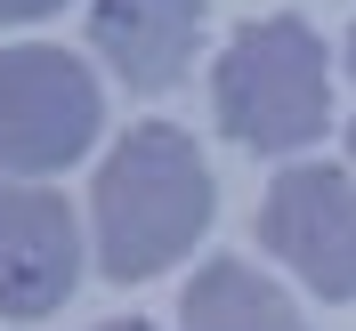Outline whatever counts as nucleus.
<instances>
[{
    "instance_id": "4",
    "label": "nucleus",
    "mask_w": 356,
    "mask_h": 331,
    "mask_svg": "<svg viewBox=\"0 0 356 331\" xmlns=\"http://www.w3.org/2000/svg\"><path fill=\"white\" fill-rule=\"evenodd\" d=\"M259 243L324 299H356V178L291 162L259 202Z\"/></svg>"
},
{
    "instance_id": "3",
    "label": "nucleus",
    "mask_w": 356,
    "mask_h": 331,
    "mask_svg": "<svg viewBox=\"0 0 356 331\" xmlns=\"http://www.w3.org/2000/svg\"><path fill=\"white\" fill-rule=\"evenodd\" d=\"M106 130V97L65 49H0V178H49L89 154Z\"/></svg>"
},
{
    "instance_id": "6",
    "label": "nucleus",
    "mask_w": 356,
    "mask_h": 331,
    "mask_svg": "<svg viewBox=\"0 0 356 331\" xmlns=\"http://www.w3.org/2000/svg\"><path fill=\"white\" fill-rule=\"evenodd\" d=\"M202 0H89V49L130 89H170L195 57Z\"/></svg>"
},
{
    "instance_id": "1",
    "label": "nucleus",
    "mask_w": 356,
    "mask_h": 331,
    "mask_svg": "<svg viewBox=\"0 0 356 331\" xmlns=\"http://www.w3.org/2000/svg\"><path fill=\"white\" fill-rule=\"evenodd\" d=\"M211 210H219V194H211L195 137L170 130V121H138V130H122V146L106 154V170L89 186L97 266L113 283H146V275H162L170 259L195 251Z\"/></svg>"
},
{
    "instance_id": "7",
    "label": "nucleus",
    "mask_w": 356,
    "mask_h": 331,
    "mask_svg": "<svg viewBox=\"0 0 356 331\" xmlns=\"http://www.w3.org/2000/svg\"><path fill=\"white\" fill-rule=\"evenodd\" d=\"M178 323L186 331H308L300 307L243 259H211L202 266L195 283H186V299H178Z\"/></svg>"
},
{
    "instance_id": "10",
    "label": "nucleus",
    "mask_w": 356,
    "mask_h": 331,
    "mask_svg": "<svg viewBox=\"0 0 356 331\" xmlns=\"http://www.w3.org/2000/svg\"><path fill=\"white\" fill-rule=\"evenodd\" d=\"M348 81H356V33H348Z\"/></svg>"
},
{
    "instance_id": "11",
    "label": "nucleus",
    "mask_w": 356,
    "mask_h": 331,
    "mask_svg": "<svg viewBox=\"0 0 356 331\" xmlns=\"http://www.w3.org/2000/svg\"><path fill=\"white\" fill-rule=\"evenodd\" d=\"M348 162H356V121H348Z\"/></svg>"
},
{
    "instance_id": "8",
    "label": "nucleus",
    "mask_w": 356,
    "mask_h": 331,
    "mask_svg": "<svg viewBox=\"0 0 356 331\" xmlns=\"http://www.w3.org/2000/svg\"><path fill=\"white\" fill-rule=\"evenodd\" d=\"M49 8H65V0H0V24H33V17H49Z\"/></svg>"
},
{
    "instance_id": "5",
    "label": "nucleus",
    "mask_w": 356,
    "mask_h": 331,
    "mask_svg": "<svg viewBox=\"0 0 356 331\" xmlns=\"http://www.w3.org/2000/svg\"><path fill=\"white\" fill-rule=\"evenodd\" d=\"M81 283V226H73L65 194H49L33 178H0V315L65 307Z\"/></svg>"
},
{
    "instance_id": "9",
    "label": "nucleus",
    "mask_w": 356,
    "mask_h": 331,
    "mask_svg": "<svg viewBox=\"0 0 356 331\" xmlns=\"http://www.w3.org/2000/svg\"><path fill=\"white\" fill-rule=\"evenodd\" d=\"M106 331H154V323H106Z\"/></svg>"
},
{
    "instance_id": "2",
    "label": "nucleus",
    "mask_w": 356,
    "mask_h": 331,
    "mask_svg": "<svg viewBox=\"0 0 356 331\" xmlns=\"http://www.w3.org/2000/svg\"><path fill=\"white\" fill-rule=\"evenodd\" d=\"M211 97H219V130L235 146L291 154V146H308V137L332 130V65H324V41L300 17L243 24L227 41L219 73H211Z\"/></svg>"
}]
</instances>
